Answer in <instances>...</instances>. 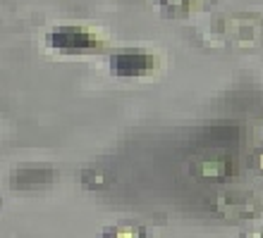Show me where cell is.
<instances>
[{"label": "cell", "instance_id": "5", "mask_svg": "<svg viewBox=\"0 0 263 238\" xmlns=\"http://www.w3.org/2000/svg\"><path fill=\"white\" fill-rule=\"evenodd\" d=\"M110 74L118 79H139L153 72L156 57L146 50H120L108 60Z\"/></svg>", "mask_w": 263, "mask_h": 238}, {"label": "cell", "instance_id": "6", "mask_svg": "<svg viewBox=\"0 0 263 238\" xmlns=\"http://www.w3.org/2000/svg\"><path fill=\"white\" fill-rule=\"evenodd\" d=\"M46 43L55 50H69V53H79V50H98L103 41L96 34H91L89 29L82 27H58L46 36Z\"/></svg>", "mask_w": 263, "mask_h": 238}, {"label": "cell", "instance_id": "11", "mask_svg": "<svg viewBox=\"0 0 263 238\" xmlns=\"http://www.w3.org/2000/svg\"><path fill=\"white\" fill-rule=\"evenodd\" d=\"M237 238H263V226L256 224V226H247V229H242L239 231V236Z\"/></svg>", "mask_w": 263, "mask_h": 238}, {"label": "cell", "instance_id": "2", "mask_svg": "<svg viewBox=\"0 0 263 238\" xmlns=\"http://www.w3.org/2000/svg\"><path fill=\"white\" fill-rule=\"evenodd\" d=\"M208 210L215 217L228 219V222H237V219H256L263 214V200L254 190L247 188H232L222 190L218 196L211 198Z\"/></svg>", "mask_w": 263, "mask_h": 238}, {"label": "cell", "instance_id": "9", "mask_svg": "<svg viewBox=\"0 0 263 238\" xmlns=\"http://www.w3.org/2000/svg\"><path fill=\"white\" fill-rule=\"evenodd\" d=\"M77 177H79V184L86 190H105L112 186V177L103 167H84Z\"/></svg>", "mask_w": 263, "mask_h": 238}, {"label": "cell", "instance_id": "4", "mask_svg": "<svg viewBox=\"0 0 263 238\" xmlns=\"http://www.w3.org/2000/svg\"><path fill=\"white\" fill-rule=\"evenodd\" d=\"M189 174L199 181H230L237 177V160L230 155H206L194 157L189 162Z\"/></svg>", "mask_w": 263, "mask_h": 238}, {"label": "cell", "instance_id": "3", "mask_svg": "<svg viewBox=\"0 0 263 238\" xmlns=\"http://www.w3.org/2000/svg\"><path fill=\"white\" fill-rule=\"evenodd\" d=\"M58 181V171L50 164H20L7 174L12 190H43Z\"/></svg>", "mask_w": 263, "mask_h": 238}, {"label": "cell", "instance_id": "7", "mask_svg": "<svg viewBox=\"0 0 263 238\" xmlns=\"http://www.w3.org/2000/svg\"><path fill=\"white\" fill-rule=\"evenodd\" d=\"M218 0H156L160 14L170 19H182L194 12H203L208 7H213Z\"/></svg>", "mask_w": 263, "mask_h": 238}, {"label": "cell", "instance_id": "10", "mask_svg": "<svg viewBox=\"0 0 263 238\" xmlns=\"http://www.w3.org/2000/svg\"><path fill=\"white\" fill-rule=\"evenodd\" d=\"M249 167H251V171H256L258 177H263V145H258L256 150H251Z\"/></svg>", "mask_w": 263, "mask_h": 238}, {"label": "cell", "instance_id": "8", "mask_svg": "<svg viewBox=\"0 0 263 238\" xmlns=\"http://www.w3.org/2000/svg\"><path fill=\"white\" fill-rule=\"evenodd\" d=\"M98 238H151V233L141 222L125 219V222H115L110 226H103L98 231Z\"/></svg>", "mask_w": 263, "mask_h": 238}, {"label": "cell", "instance_id": "1", "mask_svg": "<svg viewBox=\"0 0 263 238\" xmlns=\"http://www.w3.org/2000/svg\"><path fill=\"white\" fill-rule=\"evenodd\" d=\"M208 31L215 41L230 48H263V14L228 12L215 14Z\"/></svg>", "mask_w": 263, "mask_h": 238}]
</instances>
